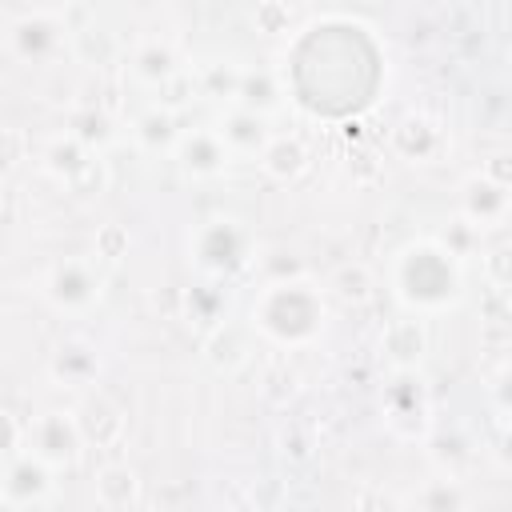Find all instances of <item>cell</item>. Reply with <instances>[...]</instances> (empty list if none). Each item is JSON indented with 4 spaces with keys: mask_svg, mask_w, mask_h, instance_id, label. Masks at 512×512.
Returning <instances> with one entry per match:
<instances>
[{
    "mask_svg": "<svg viewBox=\"0 0 512 512\" xmlns=\"http://www.w3.org/2000/svg\"><path fill=\"white\" fill-rule=\"evenodd\" d=\"M416 504H424V508H452V504H464V496L456 492V480L448 476V480H432V492L428 496H412Z\"/></svg>",
    "mask_w": 512,
    "mask_h": 512,
    "instance_id": "cell-26",
    "label": "cell"
},
{
    "mask_svg": "<svg viewBox=\"0 0 512 512\" xmlns=\"http://www.w3.org/2000/svg\"><path fill=\"white\" fill-rule=\"evenodd\" d=\"M380 348H384V356L392 360V368H416V360H420L424 348H428L424 316L408 312V316L392 320V324L384 328V336H380Z\"/></svg>",
    "mask_w": 512,
    "mask_h": 512,
    "instance_id": "cell-15",
    "label": "cell"
},
{
    "mask_svg": "<svg viewBox=\"0 0 512 512\" xmlns=\"http://www.w3.org/2000/svg\"><path fill=\"white\" fill-rule=\"evenodd\" d=\"M76 424H80L84 444H96V448H108V444H116L124 436V412L104 396H92L76 412Z\"/></svg>",
    "mask_w": 512,
    "mask_h": 512,
    "instance_id": "cell-16",
    "label": "cell"
},
{
    "mask_svg": "<svg viewBox=\"0 0 512 512\" xmlns=\"http://www.w3.org/2000/svg\"><path fill=\"white\" fill-rule=\"evenodd\" d=\"M392 292L416 316H436V312L456 308L464 300L460 256L440 236H424V240L404 244L392 256Z\"/></svg>",
    "mask_w": 512,
    "mask_h": 512,
    "instance_id": "cell-1",
    "label": "cell"
},
{
    "mask_svg": "<svg viewBox=\"0 0 512 512\" xmlns=\"http://www.w3.org/2000/svg\"><path fill=\"white\" fill-rule=\"evenodd\" d=\"M324 324H328L324 292L304 276H292V280L284 276L264 284V292L252 304V328L280 348H304L320 340Z\"/></svg>",
    "mask_w": 512,
    "mask_h": 512,
    "instance_id": "cell-2",
    "label": "cell"
},
{
    "mask_svg": "<svg viewBox=\"0 0 512 512\" xmlns=\"http://www.w3.org/2000/svg\"><path fill=\"white\" fill-rule=\"evenodd\" d=\"M448 148V132L440 128V120L424 116V112H408L396 128H392V152L408 164H436Z\"/></svg>",
    "mask_w": 512,
    "mask_h": 512,
    "instance_id": "cell-11",
    "label": "cell"
},
{
    "mask_svg": "<svg viewBox=\"0 0 512 512\" xmlns=\"http://www.w3.org/2000/svg\"><path fill=\"white\" fill-rule=\"evenodd\" d=\"M52 476H56V468L36 460L32 452H16L12 460H4V472H0V504H8V508L48 504L56 496V480Z\"/></svg>",
    "mask_w": 512,
    "mask_h": 512,
    "instance_id": "cell-9",
    "label": "cell"
},
{
    "mask_svg": "<svg viewBox=\"0 0 512 512\" xmlns=\"http://www.w3.org/2000/svg\"><path fill=\"white\" fill-rule=\"evenodd\" d=\"M216 132L224 136V144H228V152H232V156H260V152H264V144L272 140L268 120H264L260 112H252V108H240V104H236L232 112H224V116H220Z\"/></svg>",
    "mask_w": 512,
    "mask_h": 512,
    "instance_id": "cell-14",
    "label": "cell"
},
{
    "mask_svg": "<svg viewBox=\"0 0 512 512\" xmlns=\"http://www.w3.org/2000/svg\"><path fill=\"white\" fill-rule=\"evenodd\" d=\"M380 408H384V420L396 436H404V440L424 436L428 420H432V396L424 388V376L416 368H396L392 380L384 384Z\"/></svg>",
    "mask_w": 512,
    "mask_h": 512,
    "instance_id": "cell-6",
    "label": "cell"
},
{
    "mask_svg": "<svg viewBox=\"0 0 512 512\" xmlns=\"http://www.w3.org/2000/svg\"><path fill=\"white\" fill-rule=\"evenodd\" d=\"M52 380L60 388H92L96 376H100V356L88 340H64L56 352H52V364H48Z\"/></svg>",
    "mask_w": 512,
    "mask_h": 512,
    "instance_id": "cell-13",
    "label": "cell"
},
{
    "mask_svg": "<svg viewBox=\"0 0 512 512\" xmlns=\"http://www.w3.org/2000/svg\"><path fill=\"white\" fill-rule=\"evenodd\" d=\"M256 20H260L264 32H284V28H288V8H284L280 0H264V4L256 8Z\"/></svg>",
    "mask_w": 512,
    "mask_h": 512,
    "instance_id": "cell-29",
    "label": "cell"
},
{
    "mask_svg": "<svg viewBox=\"0 0 512 512\" xmlns=\"http://www.w3.org/2000/svg\"><path fill=\"white\" fill-rule=\"evenodd\" d=\"M208 348H224V356H212L220 368H236V364H244V344H240V336H236L232 328H220V332L212 336Z\"/></svg>",
    "mask_w": 512,
    "mask_h": 512,
    "instance_id": "cell-25",
    "label": "cell"
},
{
    "mask_svg": "<svg viewBox=\"0 0 512 512\" xmlns=\"http://www.w3.org/2000/svg\"><path fill=\"white\" fill-rule=\"evenodd\" d=\"M16 160H24V136L16 128H0V172L16 168Z\"/></svg>",
    "mask_w": 512,
    "mask_h": 512,
    "instance_id": "cell-28",
    "label": "cell"
},
{
    "mask_svg": "<svg viewBox=\"0 0 512 512\" xmlns=\"http://www.w3.org/2000/svg\"><path fill=\"white\" fill-rule=\"evenodd\" d=\"M256 160L276 184H292V180H300L308 172V148L296 136H272Z\"/></svg>",
    "mask_w": 512,
    "mask_h": 512,
    "instance_id": "cell-17",
    "label": "cell"
},
{
    "mask_svg": "<svg viewBox=\"0 0 512 512\" xmlns=\"http://www.w3.org/2000/svg\"><path fill=\"white\" fill-rule=\"evenodd\" d=\"M8 48L24 64H52L60 60V52H68V24L56 12L20 16L8 32Z\"/></svg>",
    "mask_w": 512,
    "mask_h": 512,
    "instance_id": "cell-8",
    "label": "cell"
},
{
    "mask_svg": "<svg viewBox=\"0 0 512 512\" xmlns=\"http://www.w3.org/2000/svg\"><path fill=\"white\" fill-rule=\"evenodd\" d=\"M328 288H332V296L344 300V304H368L372 292H376V284H372V276H368L364 264H344V268H336V276H332Z\"/></svg>",
    "mask_w": 512,
    "mask_h": 512,
    "instance_id": "cell-22",
    "label": "cell"
},
{
    "mask_svg": "<svg viewBox=\"0 0 512 512\" xmlns=\"http://www.w3.org/2000/svg\"><path fill=\"white\" fill-rule=\"evenodd\" d=\"M188 252L196 260L200 272L208 276H232L240 268L252 264V232L232 220V216H216V220H204L192 240H188Z\"/></svg>",
    "mask_w": 512,
    "mask_h": 512,
    "instance_id": "cell-3",
    "label": "cell"
},
{
    "mask_svg": "<svg viewBox=\"0 0 512 512\" xmlns=\"http://www.w3.org/2000/svg\"><path fill=\"white\" fill-rule=\"evenodd\" d=\"M172 152H176L180 168H184L188 176H196V180L220 176V172L232 164V152H228L224 136L216 132V124H212V128H188V132H180Z\"/></svg>",
    "mask_w": 512,
    "mask_h": 512,
    "instance_id": "cell-12",
    "label": "cell"
},
{
    "mask_svg": "<svg viewBox=\"0 0 512 512\" xmlns=\"http://www.w3.org/2000/svg\"><path fill=\"white\" fill-rule=\"evenodd\" d=\"M508 212H512V192L508 184L484 176V172H472L464 184H460V220L472 228V232H488V228H504L508 224Z\"/></svg>",
    "mask_w": 512,
    "mask_h": 512,
    "instance_id": "cell-10",
    "label": "cell"
},
{
    "mask_svg": "<svg viewBox=\"0 0 512 512\" xmlns=\"http://www.w3.org/2000/svg\"><path fill=\"white\" fill-rule=\"evenodd\" d=\"M176 136H180V128H176V116L168 108H148L132 124V140L144 152H172L176 148Z\"/></svg>",
    "mask_w": 512,
    "mask_h": 512,
    "instance_id": "cell-20",
    "label": "cell"
},
{
    "mask_svg": "<svg viewBox=\"0 0 512 512\" xmlns=\"http://www.w3.org/2000/svg\"><path fill=\"white\" fill-rule=\"evenodd\" d=\"M236 104L240 108H252V112H272L280 104V88L268 72H240V84H236Z\"/></svg>",
    "mask_w": 512,
    "mask_h": 512,
    "instance_id": "cell-21",
    "label": "cell"
},
{
    "mask_svg": "<svg viewBox=\"0 0 512 512\" xmlns=\"http://www.w3.org/2000/svg\"><path fill=\"white\" fill-rule=\"evenodd\" d=\"M236 84H240V72L228 64H204L200 68V92L204 96H232L236 100Z\"/></svg>",
    "mask_w": 512,
    "mask_h": 512,
    "instance_id": "cell-23",
    "label": "cell"
},
{
    "mask_svg": "<svg viewBox=\"0 0 512 512\" xmlns=\"http://www.w3.org/2000/svg\"><path fill=\"white\" fill-rule=\"evenodd\" d=\"M40 160H44V168H48L60 184H68V188L80 192V196H88V192H96V188L104 184V164H100L96 148L84 144L76 132L48 140V148H44Z\"/></svg>",
    "mask_w": 512,
    "mask_h": 512,
    "instance_id": "cell-7",
    "label": "cell"
},
{
    "mask_svg": "<svg viewBox=\"0 0 512 512\" xmlns=\"http://www.w3.org/2000/svg\"><path fill=\"white\" fill-rule=\"evenodd\" d=\"M128 72H132L140 84L160 88V84H168L172 76H180V64H176V52H172L168 44H160V40H144V44L132 52Z\"/></svg>",
    "mask_w": 512,
    "mask_h": 512,
    "instance_id": "cell-18",
    "label": "cell"
},
{
    "mask_svg": "<svg viewBox=\"0 0 512 512\" xmlns=\"http://www.w3.org/2000/svg\"><path fill=\"white\" fill-rule=\"evenodd\" d=\"M124 248H128V232H124L120 224H108V228L96 236V252H100V256H108V260H120V256H124Z\"/></svg>",
    "mask_w": 512,
    "mask_h": 512,
    "instance_id": "cell-27",
    "label": "cell"
},
{
    "mask_svg": "<svg viewBox=\"0 0 512 512\" xmlns=\"http://www.w3.org/2000/svg\"><path fill=\"white\" fill-rule=\"evenodd\" d=\"M16 452H24V424H16L8 408H0V464L12 460Z\"/></svg>",
    "mask_w": 512,
    "mask_h": 512,
    "instance_id": "cell-24",
    "label": "cell"
},
{
    "mask_svg": "<svg viewBox=\"0 0 512 512\" xmlns=\"http://www.w3.org/2000/svg\"><path fill=\"white\" fill-rule=\"evenodd\" d=\"M96 504L100 508H132L140 504V480L128 464H104L96 472Z\"/></svg>",
    "mask_w": 512,
    "mask_h": 512,
    "instance_id": "cell-19",
    "label": "cell"
},
{
    "mask_svg": "<svg viewBox=\"0 0 512 512\" xmlns=\"http://www.w3.org/2000/svg\"><path fill=\"white\" fill-rule=\"evenodd\" d=\"M44 300L64 312V316H84L88 308H96L100 292H104V276L96 272L92 260L84 256H68V260H56L48 272H44Z\"/></svg>",
    "mask_w": 512,
    "mask_h": 512,
    "instance_id": "cell-5",
    "label": "cell"
},
{
    "mask_svg": "<svg viewBox=\"0 0 512 512\" xmlns=\"http://www.w3.org/2000/svg\"><path fill=\"white\" fill-rule=\"evenodd\" d=\"M84 436L76 424V412L64 408H44L24 424V452H32L36 460H44L48 468H72L80 460Z\"/></svg>",
    "mask_w": 512,
    "mask_h": 512,
    "instance_id": "cell-4",
    "label": "cell"
}]
</instances>
